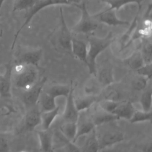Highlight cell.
I'll list each match as a JSON object with an SVG mask.
<instances>
[{
  "mask_svg": "<svg viewBox=\"0 0 152 152\" xmlns=\"http://www.w3.org/2000/svg\"><path fill=\"white\" fill-rule=\"evenodd\" d=\"M114 121L97 125L95 132L100 151L117 144L125 139V135Z\"/></svg>",
  "mask_w": 152,
  "mask_h": 152,
  "instance_id": "cell-1",
  "label": "cell"
},
{
  "mask_svg": "<svg viewBox=\"0 0 152 152\" xmlns=\"http://www.w3.org/2000/svg\"><path fill=\"white\" fill-rule=\"evenodd\" d=\"M14 86L24 91L31 88L39 80L38 67L34 65L17 63L12 68Z\"/></svg>",
  "mask_w": 152,
  "mask_h": 152,
  "instance_id": "cell-2",
  "label": "cell"
},
{
  "mask_svg": "<svg viewBox=\"0 0 152 152\" xmlns=\"http://www.w3.org/2000/svg\"><path fill=\"white\" fill-rule=\"evenodd\" d=\"M113 36L108 34L105 37L100 38L91 36L87 42V53L86 65L89 72L92 75H95L96 68V59L99 55L109 47L113 42Z\"/></svg>",
  "mask_w": 152,
  "mask_h": 152,
  "instance_id": "cell-3",
  "label": "cell"
},
{
  "mask_svg": "<svg viewBox=\"0 0 152 152\" xmlns=\"http://www.w3.org/2000/svg\"><path fill=\"white\" fill-rule=\"evenodd\" d=\"M80 4V2L79 0H39L37 2V3L31 9L27 11L25 21L23 23V25L20 28V29L18 30L17 33L15 34L12 47L14 46L17 40V37L20 34V31L22 30V29L30 21L32 18L42 10L51 5H69V4H75L78 5Z\"/></svg>",
  "mask_w": 152,
  "mask_h": 152,
  "instance_id": "cell-4",
  "label": "cell"
},
{
  "mask_svg": "<svg viewBox=\"0 0 152 152\" xmlns=\"http://www.w3.org/2000/svg\"><path fill=\"white\" fill-rule=\"evenodd\" d=\"M77 7L81 10V16L77 24L73 27L72 31L81 34H89L95 31L99 26V23L89 14L85 2L81 3Z\"/></svg>",
  "mask_w": 152,
  "mask_h": 152,
  "instance_id": "cell-5",
  "label": "cell"
},
{
  "mask_svg": "<svg viewBox=\"0 0 152 152\" xmlns=\"http://www.w3.org/2000/svg\"><path fill=\"white\" fill-rule=\"evenodd\" d=\"M127 92L122 83H116L104 87L97 97L100 100H107L114 102H121L128 100L126 97Z\"/></svg>",
  "mask_w": 152,
  "mask_h": 152,
  "instance_id": "cell-6",
  "label": "cell"
},
{
  "mask_svg": "<svg viewBox=\"0 0 152 152\" xmlns=\"http://www.w3.org/2000/svg\"><path fill=\"white\" fill-rule=\"evenodd\" d=\"M77 134L74 143L78 138L83 135H86L91 132L96 127L89 113L88 109L78 112L76 121Z\"/></svg>",
  "mask_w": 152,
  "mask_h": 152,
  "instance_id": "cell-7",
  "label": "cell"
},
{
  "mask_svg": "<svg viewBox=\"0 0 152 152\" xmlns=\"http://www.w3.org/2000/svg\"><path fill=\"white\" fill-rule=\"evenodd\" d=\"M94 76L103 88L114 83V69L112 64L109 61H105L99 66H96Z\"/></svg>",
  "mask_w": 152,
  "mask_h": 152,
  "instance_id": "cell-8",
  "label": "cell"
},
{
  "mask_svg": "<svg viewBox=\"0 0 152 152\" xmlns=\"http://www.w3.org/2000/svg\"><path fill=\"white\" fill-rule=\"evenodd\" d=\"M46 81V78L43 77L41 80H39L31 88L24 91L23 102L27 109L37 104L40 95L44 88Z\"/></svg>",
  "mask_w": 152,
  "mask_h": 152,
  "instance_id": "cell-9",
  "label": "cell"
},
{
  "mask_svg": "<svg viewBox=\"0 0 152 152\" xmlns=\"http://www.w3.org/2000/svg\"><path fill=\"white\" fill-rule=\"evenodd\" d=\"M88 110L96 126L107 122L119 120L115 115L103 109L99 106L97 102L88 109Z\"/></svg>",
  "mask_w": 152,
  "mask_h": 152,
  "instance_id": "cell-10",
  "label": "cell"
},
{
  "mask_svg": "<svg viewBox=\"0 0 152 152\" xmlns=\"http://www.w3.org/2000/svg\"><path fill=\"white\" fill-rule=\"evenodd\" d=\"M92 17L99 23L105 24L112 26H128L129 22L119 19L116 15L115 10L109 8Z\"/></svg>",
  "mask_w": 152,
  "mask_h": 152,
  "instance_id": "cell-11",
  "label": "cell"
},
{
  "mask_svg": "<svg viewBox=\"0 0 152 152\" xmlns=\"http://www.w3.org/2000/svg\"><path fill=\"white\" fill-rule=\"evenodd\" d=\"M41 112L37 106L27 109L24 118L23 129L26 131H32L40 124Z\"/></svg>",
  "mask_w": 152,
  "mask_h": 152,
  "instance_id": "cell-12",
  "label": "cell"
},
{
  "mask_svg": "<svg viewBox=\"0 0 152 152\" xmlns=\"http://www.w3.org/2000/svg\"><path fill=\"white\" fill-rule=\"evenodd\" d=\"M74 97V87L72 86L69 93L66 97V103L62 114V118L65 122L77 121L79 112L75 107Z\"/></svg>",
  "mask_w": 152,
  "mask_h": 152,
  "instance_id": "cell-13",
  "label": "cell"
},
{
  "mask_svg": "<svg viewBox=\"0 0 152 152\" xmlns=\"http://www.w3.org/2000/svg\"><path fill=\"white\" fill-rule=\"evenodd\" d=\"M42 50L39 48L26 50L20 53L17 63L34 65L38 67L42 57Z\"/></svg>",
  "mask_w": 152,
  "mask_h": 152,
  "instance_id": "cell-14",
  "label": "cell"
},
{
  "mask_svg": "<svg viewBox=\"0 0 152 152\" xmlns=\"http://www.w3.org/2000/svg\"><path fill=\"white\" fill-rule=\"evenodd\" d=\"M39 141V149L41 152H53V133L50 128L40 129L37 131Z\"/></svg>",
  "mask_w": 152,
  "mask_h": 152,
  "instance_id": "cell-15",
  "label": "cell"
},
{
  "mask_svg": "<svg viewBox=\"0 0 152 152\" xmlns=\"http://www.w3.org/2000/svg\"><path fill=\"white\" fill-rule=\"evenodd\" d=\"M135 110L132 102L129 100H125L118 102L112 113L116 116L119 119L122 118L129 121Z\"/></svg>",
  "mask_w": 152,
  "mask_h": 152,
  "instance_id": "cell-16",
  "label": "cell"
},
{
  "mask_svg": "<svg viewBox=\"0 0 152 152\" xmlns=\"http://www.w3.org/2000/svg\"><path fill=\"white\" fill-rule=\"evenodd\" d=\"M71 52L80 61L86 64L87 43L75 37H72L71 43Z\"/></svg>",
  "mask_w": 152,
  "mask_h": 152,
  "instance_id": "cell-17",
  "label": "cell"
},
{
  "mask_svg": "<svg viewBox=\"0 0 152 152\" xmlns=\"http://www.w3.org/2000/svg\"><path fill=\"white\" fill-rule=\"evenodd\" d=\"M60 14H61V27L59 37V42L62 46V48L67 50L71 52V43L72 36L71 34L66 26V24L65 22L64 18L63 12L61 8H60Z\"/></svg>",
  "mask_w": 152,
  "mask_h": 152,
  "instance_id": "cell-18",
  "label": "cell"
},
{
  "mask_svg": "<svg viewBox=\"0 0 152 152\" xmlns=\"http://www.w3.org/2000/svg\"><path fill=\"white\" fill-rule=\"evenodd\" d=\"M12 69L8 68L5 74L0 75V98H9L12 96Z\"/></svg>",
  "mask_w": 152,
  "mask_h": 152,
  "instance_id": "cell-19",
  "label": "cell"
},
{
  "mask_svg": "<svg viewBox=\"0 0 152 152\" xmlns=\"http://www.w3.org/2000/svg\"><path fill=\"white\" fill-rule=\"evenodd\" d=\"M102 89L103 88L97 81V78L95 76L93 75V77L87 80L85 82L83 86V91L84 95L96 97L97 98Z\"/></svg>",
  "mask_w": 152,
  "mask_h": 152,
  "instance_id": "cell-20",
  "label": "cell"
},
{
  "mask_svg": "<svg viewBox=\"0 0 152 152\" xmlns=\"http://www.w3.org/2000/svg\"><path fill=\"white\" fill-rule=\"evenodd\" d=\"M72 85L68 86L66 84H55L49 86L48 88H44L43 90L50 96L56 99L58 97H66L70 92Z\"/></svg>",
  "mask_w": 152,
  "mask_h": 152,
  "instance_id": "cell-21",
  "label": "cell"
},
{
  "mask_svg": "<svg viewBox=\"0 0 152 152\" xmlns=\"http://www.w3.org/2000/svg\"><path fill=\"white\" fill-rule=\"evenodd\" d=\"M37 106L42 112L53 110L55 109L58 105L56 103V99L47 94L43 90L40 95Z\"/></svg>",
  "mask_w": 152,
  "mask_h": 152,
  "instance_id": "cell-22",
  "label": "cell"
},
{
  "mask_svg": "<svg viewBox=\"0 0 152 152\" xmlns=\"http://www.w3.org/2000/svg\"><path fill=\"white\" fill-rule=\"evenodd\" d=\"M81 152H99V147L96 135L95 128L86 135L85 141L81 147Z\"/></svg>",
  "mask_w": 152,
  "mask_h": 152,
  "instance_id": "cell-23",
  "label": "cell"
},
{
  "mask_svg": "<svg viewBox=\"0 0 152 152\" xmlns=\"http://www.w3.org/2000/svg\"><path fill=\"white\" fill-rule=\"evenodd\" d=\"M59 106L51 110L42 112L40 115V124L41 129H48L50 128L51 125L58 116L59 114Z\"/></svg>",
  "mask_w": 152,
  "mask_h": 152,
  "instance_id": "cell-24",
  "label": "cell"
},
{
  "mask_svg": "<svg viewBox=\"0 0 152 152\" xmlns=\"http://www.w3.org/2000/svg\"><path fill=\"white\" fill-rule=\"evenodd\" d=\"M124 61L126 65L132 71H136L145 64L139 50L133 52L124 59Z\"/></svg>",
  "mask_w": 152,
  "mask_h": 152,
  "instance_id": "cell-25",
  "label": "cell"
},
{
  "mask_svg": "<svg viewBox=\"0 0 152 152\" xmlns=\"http://www.w3.org/2000/svg\"><path fill=\"white\" fill-rule=\"evenodd\" d=\"M59 131L66 140L74 143L77 134L76 122H64L59 126Z\"/></svg>",
  "mask_w": 152,
  "mask_h": 152,
  "instance_id": "cell-26",
  "label": "cell"
},
{
  "mask_svg": "<svg viewBox=\"0 0 152 152\" xmlns=\"http://www.w3.org/2000/svg\"><path fill=\"white\" fill-rule=\"evenodd\" d=\"M139 102L141 106V110L145 112L151 111L152 88L151 82L147 87L141 91L139 98Z\"/></svg>",
  "mask_w": 152,
  "mask_h": 152,
  "instance_id": "cell-27",
  "label": "cell"
},
{
  "mask_svg": "<svg viewBox=\"0 0 152 152\" xmlns=\"http://www.w3.org/2000/svg\"><path fill=\"white\" fill-rule=\"evenodd\" d=\"M74 99L75 107L78 112L90 109L96 102H97V97L86 96L84 94L76 97H74Z\"/></svg>",
  "mask_w": 152,
  "mask_h": 152,
  "instance_id": "cell-28",
  "label": "cell"
},
{
  "mask_svg": "<svg viewBox=\"0 0 152 152\" xmlns=\"http://www.w3.org/2000/svg\"><path fill=\"white\" fill-rule=\"evenodd\" d=\"M150 82V79L137 74V75L134 76L131 79L130 87L134 91H142L147 87Z\"/></svg>",
  "mask_w": 152,
  "mask_h": 152,
  "instance_id": "cell-29",
  "label": "cell"
},
{
  "mask_svg": "<svg viewBox=\"0 0 152 152\" xmlns=\"http://www.w3.org/2000/svg\"><path fill=\"white\" fill-rule=\"evenodd\" d=\"M141 52L145 64H152V44L151 41L148 39L143 40L141 49Z\"/></svg>",
  "mask_w": 152,
  "mask_h": 152,
  "instance_id": "cell-30",
  "label": "cell"
},
{
  "mask_svg": "<svg viewBox=\"0 0 152 152\" xmlns=\"http://www.w3.org/2000/svg\"><path fill=\"white\" fill-rule=\"evenodd\" d=\"M151 111L145 112L142 110L135 109L129 121L131 123H140L144 122H151Z\"/></svg>",
  "mask_w": 152,
  "mask_h": 152,
  "instance_id": "cell-31",
  "label": "cell"
},
{
  "mask_svg": "<svg viewBox=\"0 0 152 152\" xmlns=\"http://www.w3.org/2000/svg\"><path fill=\"white\" fill-rule=\"evenodd\" d=\"M39 0H15L14 7V11H28L31 9Z\"/></svg>",
  "mask_w": 152,
  "mask_h": 152,
  "instance_id": "cell-32",
  "label": "cell"
},
{
  "mask_svg": "<svg viewBox=\"0 0 152 152\" xmlns=\"http://www.w3.org/2000/svg\"><path fill=\"white\" fill-rule=\"evenodd\" d=\"M143 0H106V2L109 4L110 8L117 10L121 7H122L124 5H126L127 4L129 3H137L138 4H140V3Z\"/></svg>",
  "mask_w": 152,
  "mask_h": 152,
  "instance_id": "cell-33",
  "label": "cell"
},
{
  "mask_svg": "<svg viewBox=\"0 0 152 152\" xmlns=\"http://www.w3.org/2000/svg\"><path fill=\"white\" fill-rule=\"evenodd\" d=\"M135 72L137 74L144 76L151 80L152 75V64H144Z\"/></svg>",
  "mask_w": 152,
  "mask_h": 152,
  "instance_id": "cell-34",
  "label": "cell"
},
{
  "mask_svg": "<svg viewBox=\"0 0 152 152\" xmlns=\"http://www.w3.org/2000/svg\"><path fill=\"white\" fill-rule=\"evenodd\" d=\"M151 144H151V140H150L149 141L145 142L138 147L139 150H140L141 152H151V149H152Z\"/></svg>",
  "mask_w": 152,
  "mask_h": 152,
  "instance_id": "cell-35",
  "label": "cell"
},
{
  "mask_svg": "<svg viewBox=\"0 0 152 152\" xmlns=\"http://www.w3.org/2000/svg\"><path fill=\"white\" fill-rule=\"evenodd\" d=\"M8 148V141L4 137L0 136V152H5Z\"/></svg>",
  "mask_w": 152,
  "mask_h": 152,
  "instance_id": "cell-36",
  "label": "cell"
},
{
  "mask_svg": "<svg viewBox=\"0 0 152 152\" xmlns=\"http://www.w3.org/2000/svg\"><path fill=\"white\" fill-rule=\"evenodd\" d=\"M4 1H5V0H0V9H1V8L2 7V6Z\"/></svg>",
  "mask_w": 152,
  "mask_h": 152,
  "instance_id": "cell-37",
  "label": "cell"
},
{
  "mask_svg": "<svg viewBox=\"0 0 152 152\" xmlns=\"http://www.w3.org/2000/svg\"><path fill=\"white\" fill-rule=\"evenodd\" d=\"M19 152H28V151H26V150H22V151H19Z\"/></svg>",
  "mask_w": 152,
  "mask_h": 152,
  "instance_id": "cell-38",
  "label": "cell"
}]
</instances>
